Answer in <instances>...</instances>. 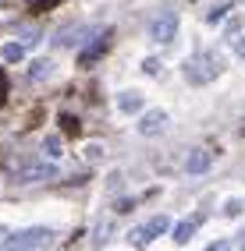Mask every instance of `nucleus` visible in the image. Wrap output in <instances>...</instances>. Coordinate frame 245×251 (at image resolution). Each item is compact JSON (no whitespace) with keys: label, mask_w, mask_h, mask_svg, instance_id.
I'll list each match as a JSON object with an SVG mask.
<instances>
[{"label":"nucleus","mask_w":245,"mask_h":251,"mask_svg":"<svg viewBox=\"0 0 245 251\" xmlns=\"http://www.w3.org/2000/svg\"><path fill=\"white\" fill-rule=\"evenodd\" d=\"M4 92H7V78L0 75V103H4Z\"/></svg>","instance_id":"22"},{"label":"nucleus","mask_w":245,"mask_h":251,"mask_svg":"<svg viewBox=\"0 0 245 251\" xmlns=\"http://www.w3.org/2000/svg\"><path fill=\"white\" fill-rule=\"evenodd\" d=\"M100 53H103V39H96L89 50H82V64H92V60L100 57Z\"/></svg>","instance_id":"14"},{"label":"nucleus","mask_w":245,"mask_h":251,"mask_svg":"<svg viewBox=\"0 0 245 251\" xmlns=\"http://www.w3.org/2000/svg\"><path fill=\"white\" fill-rule=\"evenodd\" d=\"M235 248H238V251H245V230L238 233V241H235Z\"/></svg>","instance_id":"24"},{"label":"nucleus","mask_w":245,"mask_h":251,"mask_svg":"<svg viewBox=\"0 0 245 251\" xmlns=\"http://www.w3.org/2000/svg\"><path fill=\"white\" fill-rule=\"evenodd\" d=\"M50 237H54L50 226H29V230H18L14 237H7L4 251H39L50 244Z\"/></svg>","instance_id":"2"},{"label":"nucleus","mask_w":245,"mask_h":251,"mask_svg":"<svg viewBox=\"0 0 245 251\" xmlns=\"http://www.w3.org/2000/svg\"><path fill=\"white\" fill-rule=\"evenodd\" d=\"M195 226H199V220H185V223H178V226H174V241H178V244H188V241H192V233H195Z\"/></svg>","instance_id":"10"},{"label":"nucleus","mask_w":245,"mask_h":251,"mask_svg":"<svg viewBox=\"0 0 245 251\" xmlns=\"http://www.w3.org/2000/svg\"><path fill=\"white\" fill-rule=\"evenodd\" d=\"M142 71H146V75H160V60H153V57H150V60L142 64Z\"/></svg>","instance_id":"16"},{"label":"nucleus","mask_w":245,"mask_h":251,"mask_svg":"<svg viewBox=\"0 0 245 251\" xmlns=\"http://www.w3.org/2000/svg\"><path fill=\"white\" fill-rule=\"evenodd\" d=\"M32 4H36V0H32Z\"/></svg>","instance_id":"26"},{"label":"nucleus","mask_w":245,"mask_h":251,"mask_svg":"<svg viewBox=\"0 0 245 251\" xmlns=\"http://www.w3.org/2000/svg\"><path fill=\"white\" fill-rule=\"evenodd\" d=\"M11 177L18 184H39V180H54L57 166L46 159H18V163H11Z\"/></svg>","instance_id":"1"},{"label":"nucleus","mask_w":245,"mask_h":251,"mask_svg":"<svg viewBox=\"0 0 245 251\" xmlns=\"http://www.w3.org/2000/svg\"><path fill=\"white\" fill-rule=\"evenodd\" d=\"M0 57H4V60H11V64H18V60L25 57V46H22V43H7L4 50H0Z\"/></svg>","instance_id":"12"},{"label":"nucleus","mask_w":245,"mask_h":251,"mask_svg":"<svg viewBox=\"0 0 245 251\" xmlns=\"http://www.w3.org/2000/svg\"><path fill=\"white\" fill-rule=\"evenodd\" d=\"M150 36H153L156 43H171V39L178 36V14H174V11H160L156 22L150 25Z\"/></svg>","instance_id":"5"},{"label":"nucleus","mask_w":245,"mask_h":251,"mask_svg":"<svg viewBox=\"0 0 245 251\" xmlns=\"http://www.w3.org/2000/svg\"><path fill=\"white\" fill-rule=\"evenodd\" d=\"M54 78V60H36L32 64V81H50Z\"/></svg>","instance_id":"11"},{"label":"nucleus","mask_w":245,"mask_h":251,"mask_svg":"<svg viewBox=\"0 0 245 251\" xmlns=\"http://www.w3.org/2000/svg\"><path fill=\"white\" fill-rule=\"evenodd\" d=\"M89 36H100V28H96V25H75V28H61L54 43L57 46H82Z\"/></svg>","instance_id":"6"},{"label":"nucleus","mask_w":245,"mask_h":251,"mask_svg":"<svg viewBox=\"0 0 245 251\" xmlns=\"http://www.w3.org/2000/svg\"><path fill=\"white\" fill-rule=\"evenodd\" d=\"M32 43H36V32L25 28V32H22V46H32Z\"/></svg>","instance_id":"19"},{"label":"nucleus","mask_w":245,"mask_h":251,"mask_svg":"<svg viewBox=\"0 0 245 251\" xmlns=\"http://www.w3.org/2000/svg\"><path fill=\"white\" fill-rule=\"evenodd\" d=\"M217 75H220V60L210 57V53L185 60V81H188V85H210Z\"/></svg>","instance_id":"3"},{"label":"nucleus","mask_w":245,"mask_h":251,"mask_svg":"<svg viewBox=\"0 0 245 251\" xmlns=\"http://www.w3.org/2000/svg\"><path fill=\"white\" fill-rule=\"evenodd\" d=\"M61 124H64V131H78V121H75V117H68V113L61 117Z\"/></svg>","instance_id":"17"},{"label":"nucleus","mask_w":245,"mask_h":251,"mask_svg":"<svg viewBox=\"0 0 245 251\" xmlns=\"http://www.w3.org/2000/svg\"><path fill=\"white\" fill-rule=\"evenodd\" d=\"M242 135H245V121H242Z\"/></svg>","instance_id":"25"},{"label":"nucleus","mask_w":245,"mask_h":251,"mask_svg":"<svg viewBox=\"0 0 245 251\" xmlns=\"http://www.w3.org/2000/svg\"><path fill=\"white\" fill-rule=\"evenodd\" d=\"M118 106H121L124 113H135V110H142V96H139V92H121V96H118Z\"/></svg>","instance_id":"9"},{"label":"nucleus","mask_w":245,"mask_h":251,"mask_svg":"<svg viewBox=\"0 0 245 251\" xmlns=\"http://www.w3.org/2000/svg\"><path fill=\"white\" fill-rule=\"evenodd\" d=\"M235 53H238V57H245V39H238V43H235Z\"/></svg>","instance_id":"23"},{"label":"nucleus","mask_w":245,"mask_h":251,"mask_svg":"<svg viewBox=\"0 0 245 251\" xmlns=\"http://www.w3.org/2000/svg\"><path fill=\"white\" fill-rule=\"evenodd\" d=\"M185 170H188V174H206V170H210V149H188Z\"/></svg>","instance_id":"8"},{"label":"nucleus","mask_w":245,"mask_h":251,"mask_svg":"<svg viewBox=\"0 0 245 251\" xmlns=\"http://www.w3.org/2000/svg\"><path fill=\"white\" fill-rule=\"evenodd\" d=\"M224 11H227V7H217V11H210V18H206V22H210V25H217V22H224Z\"/></svg>","instance_id":"18"},{"label":"nucleus","mask_w":245,"mask_h":251,"mask_svg":"<svg viewBox=\"0 0 245 251\" xmlns=\"http://www.w3.org/2000/svg\"><path fill=\"white\" fill-rule=\"evenodd\" d=\"M206 251H231V244H227V241H214Z\"/></svg>","instance_id":"20"},{"label":"nucleus","mask_w":245,"mask_h":251,"mask_svg":"<svg viewBox=\"0 0 245 251\" xmlns=\"http://www.w3.org/2000/svg\"><path fill=\"white\" fill-rule=\"evenodd\" d=\"M100 156H103V145H89V149H86V159H89V163H96Z\"/></svg>","instance_id":"15"},{"label":"nucleus","mask_w":245,"mask_h":251,"mask_svg":"<svg viewBox=\"0 0 245 251\" xmlns=\"http://www.w3.org/2000/svg\"><path fill=\"white\" fill-rule=\"evenodd\" d=\"M171 230V220H167V216H153V220L150 223H142V226H135L132 233H128V237H132L139 248H146V244H150L153 237H160V233H167Z\"/></svg>","instance_id":"4"},{"label":"nucleus","mask_w":245,"mask_h":251,"mask_svg":"<svg viewBox=\"0 0 245 251\" xmlns=\"http://www.w3.org/2000/svg\"><path fill=\"white\" fill-rule=\"evenodd\" d=\"M110 191H121V174H118V170L110 174Z\"/></svg>","instance_id":"21"},{"label":"nucleus","mask_w":245,"mask_h":251,"mask_svg":"<svg viewBox=\"0 0 245 251\" xmlns=\"http://www.w3.org/2000/svg\"><path fill=\"white\" fill-rule=\"evenodd\" d=\"M43 152L50 156V159H57V156H61V135H50V138H46V142H43Z\"/></svg>","instance_id":"13"},{"label":"nucleus","mask_w":245,"mask_h":251,"mask_svg":"<svg viewBox=\"0 0 245 251\" xmlns=\"http://www.w3.org/2000/svg\"><path fill=\"white\" fill-rule=\"evenodd\" d=\"M163 127H167V113L163 110H146L142 121H139V135L142 138H156Z\"/></svg>","instance_id":"7"}]
</instances>
